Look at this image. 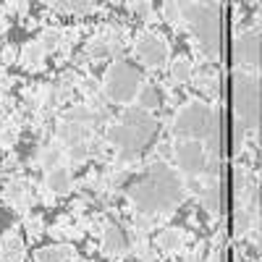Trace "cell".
<instances>
[{
	"label": "cell",
	"instance_id": "obj_26",
	"mask_svg": "<svg viewBox=\"0 0 262 262\" xmlns=\"http://www.w3.org/2000/svg\"><path fill=\"white\" fill-rule=\"evenodd\" d=\"M249 226H252V212H247V210H238V212H236V223H233L236 233L242 236V233H244Z\"/></svg>",
	"mask_w": 262,
	"mask_h": 262
},
{
	"label": "cell",
	"instance_id": "obj_8",
	"mask_svg": "<svg viewBox=\"0 0 262 262\" xmlns=\"http://www.w3.org/2000/svg\"><path fill=\"white\" fill-rule=\"evenodd\" d=\"M134 53H137V58L147 66V69H160V66L165 63V58H168L165 42L160 37H155V34H147V32L137 39Z\"/></svg>",
	"mask_w": 262,
	"mask_h": 262
},
{
	"label": "cell",
	"instance_id": "obj_7",
	"mask_svg": "<svg viewBox=\"0 0 262 262\" xmlns=\"http://www.w3.org/2000/svg\"><path fill=\"white\" fill-rule=\"evenodd\" d=\"M128 196H131V202H134V207H137V210H142V212H147V215H155V212H170V210H168V205H165V200L160 196V191H158L155 186H152V181H149V179L139 181L137 186H131Z\"/></svg>",
	"mask_w": 262,
	"mask_h": 262
},
{
	"label": "cell",
	"instance_id": "obj_29",
	"mask_svg": "<svg viewBox=\"0 0 262 262\" xmlns=\"http://www.w3.org/2000/svg\"><path fill=\"white\" fill-rule=\"evenodd\" d=\"M184 262H200V254L191 252V254H186V259H184Z\"/></svg>",
	"mask_w": 262,
	"mask_h": 262
},
{
	"label": "cell",
	"instance_id": "obj_24",
	"mask_svg": "<svg viewBox=\"0 0 262 262\" xmlns=\"http://www.w3.org/2000/svg\"><path fill=\"white\" fill-rule=\"evenodd\" d=\"M16 134H18V126L16 123H8V126H3L0 128V147H11L13 142H16Z\"/></svg>",
	"mask_w": 262,
	"mask_h": 262
},
{
	"label": "cell",
	"instance_id": "obj_30",
	"mask_svg": "<svg viewBox=\"0 0 262 262\" xmlns=\"http://www.w3.org/2000/svg\"><path fill=\"white\" fill-rule=\"evenodd\" d=\"M0 29H3V24H0Z\"/></svg>",
	"mask_w": 262,
	"mask_h": 262
},
{
	"label": "cell",
	"instance_id": "obj_20",
	"mask_svg": "<svg viewBox=\"0 0 262 262\" xmlns=\"http://www.w3.org/2000/svg\"><path fill=\"white\" fill-rule=\"evenodd\" d=\"M42 48L37 45V42H29V45L21 50V63L29 66V69H37V66H42Z\"/></svg>",
	"mask_w": 262,
	"mask_h": 262
},
{
	"label": "cell",
	"instance_id": "obj_19",
	"mask_svg": "<svg viewBox=\"0 0 262 262\" xmlns=\"http://www.w3.org/2000/svg\"><path fill=\"white\" fill-rule=\"evenodd\" d=\"M181 238H184V233H181L179 228H168V231H163V233L158 236V247H160L163 252H176V249L181 247Z\"/></svg>",
	"mask_w": 262,
	"mask_h": 262
},
{
	"label": "cell",
	"instance_id": "obj_9",
	"mask_svg": "<svg viewBox=\"0 0 262 262\" xmlns=\"http://www.w3.org/2000/svg\"><path fill=\"white\" fill-rule=\"evenodd\" d=\"M233 60L244 66L247 71H257L259 66V34L257 32H244L233 42Z\"/></svg>",
	"mask_w": 262,
	"mask_h": 262
},
{
	"label": "cell",
	"instance_id": "obj_21",
	"mask_svg": "<svg viewBox=\"0 0 262 262\" xmlns=\"http://www.w3.org/2000/svg\"><path fill=\"white\" fill-rule=\"evenodd\" d=\"M170 76H173V81H189L191 79V60L189 58H176L170 63Z\"/></svg>",
	"mask_w": 262,
	"mask_h": 262
},
{
	"label": "cell",
	"instance_id": "obj_18",
	"mask_svg": "<svg viewBox=\"0 0 262 262\" xmlns=\"http://www.w3.org/2000/svg\"><path fill=\"white\" fill-rule=\"evenodd\" d=\"M34 42L42 48V53H53V50H58V48H60L63 34H60V29H45V32H42Z\"/></svg>",
	"mask_w": 262,
	"mask_h": 262
},
{
	"label": "cell",
	"instance_id": "obj_27",
	"mask_svg": "<svg viewBox=\"0 0 262 262\" xmlns=\"http://www.w3.org/2000/svg\"><path fill=\"white\" fill-rule=\"evenodd\" d=\"M163 16H165L168 21H179V18H181V6H179V3H165V6H163Z\"/></svg>",
	"mask_w": 262,
	"mask_h": 262
},
{
	"label": "cell",
	"instance_id": "obj_22",
	"mask_svg": "<svg viewBox=\"0 0 262 262\" xmlns=\"http://www.w3.org/2000/svg\"><path fill=\"white\" fill-rule=\"evenodd\" d=\"M58 158H60V149L58 147H45V149L39 152V163H42V168H48V170L58 168Z\"/></svg>",
	"mask_w": 262,
	"mask_h": 262
},
{
	"label": "cell",
	"instance_id": "obj_23",
	"mask_svg": "<svg viewBox=\"0 0 262 262\" xmlns=\"http://www.w3.org/2000/svg\"><path fill=\"white\" fill-rule=\"evenodd\" d=\"M66 121L84 126V123H90V121H92V116H90V111H86V107H74V111L66 113Z\"/></svg>",
	"mask_w": 262,
	"mask_h": 262
},
{
	"label": "cell",
	"instance_id": "obj_6",
	"mask_svg": "<svg viewBox=\"0 0 262 262\" xmlns=\"http://www.w3.org/2000/svg\"><path fill=\"white\" fill-rule=\"evenodd\" d=\"M176 163L189 179H196L207 168V155L200 139H179L176 142Z\"/></svg>",
	"mask_w": 262,
	"mask_h": 262
},
{
	"label": "cell",
	"instance_id": "obj_15",
	"mask_svg": "<svg viewBox=\"0 0 262 262\" xmlns=\"http://www.w3.org/2000/svg\"><path fill=\"white\" fill-rule=\"evenodd\" d=\"M6 202L11 205V207H16L18 212H27V205H29V194H27V186H24V181H11L8 186H6Z\"/></svg>",
	"mask_w": 262,
	"mask_h": 262
},
{
	"label": "cell",
	"instance_id": "obj_25",
	"mask_svg": "<svg viewBox=\"0 0 262 262\" xmlns=\"http://www.w3.org/2000/svg\"><path fill=\"white\" fill-rule=\"evenodd\" d=\"M60 11H69V13H90L95 8V3H53Z\"/></svg>",
	"mask_w": 262,
	"mask_h": 262
},
{
	"label": "cell",
	"instance_id": "obj_1",
	"mask_svg": "<svg viewBox=\"0 0 262 262\" xmlns=\"http://www.w3.org/2000/svg\"><path fill=\"white\" fill-rule=\"evenodd\" d=\"M233 113H236V147L257 126L259 113V76L254 71H236L233 76Z\"/></svg>",
	"mask_w": 262,
	"mask_h": 262
},
{
	"label": "cell",
	"instance_id": "obj_28",
	"mask_svg": "<svg viewBox=\"0 0 262 262\" xmlns=\"http://www.w3.org/2000/svg\"><path fill=\"white\" fill-rule=\"evenodd\" d=\"M69 155H71V160H84V158H86V144L81 142V144L69 147Z\"/></svg>",
	"mask_w": 262,
	"mask_h": 262
},
{
	"label": "cell",
	"instance_id": "obj_16",
	"mask_svg": "<svg viewBox=\"0 0 262 262\" xmlns=\"http://www.w3.org/2000/svg\"><path fill=\"white\" fill-rule=\"evenodd\" d=\"M58 134H60V139H63V144H66V147H74V144H81V142L86 139V128H84V126H79V123H69V121H63V123H60V128H58Z\"/></svg>",
	"mask_w": 262,
	"mask_h": 262
},
{
	"label": "cell",
	"instance_id": "obj_10",
	"mask_svg": "<svg viewBox=\"0 0 262 262\" xmlns=\"http://www.w3.org/2000/svg\"><path fill=\"white\" fill-rule=\"evenodd\" d=\"M107 139H111L123 155H137V152H142V147L147 144V139L144 137H139L134 128H128V126H123L121 121L118 123H113L111 128H107Z\"/></svg>",
	"mask_w": 262,
	"mask_h": 262
},
{
	"label": "cell",
	"instance_id": "obj_12",
	"mask_svg": "<svg viewBox=\"0 0 262 262\" xmlns=\"http://www.w3.org/2000/svg\"><path fill=\"white\" fill-rule=\"evenodd\" d=\"M126 249H128V244H126L123 231L118 226H107L102 231V252L111 254V257H121Z\"/></svg>",
	"mask_w": 262,
	"mask_h": 262
},
{
	"label": "cell",
	"instance_id": "obj_17",
	"mask_svg": "<svg viewBox=\"0 0 262 262\" xmlns=\"http://www.w3.org/2000/svg\"><path fill=\"white\" fill-rule=\"evenodd\" d=\"M134 100L139 102V107H142V111H147V113L155 111V107H160V95H158V90L152 84H142Z\"/></svg>",
	"mask_w": 262,
	"mask_h": 262
},
{
	"label": "cell",
	"instance_id": "obj_2",
	"mask_svg": "<svg viewBox=\"0 0 262 262\" xmlns=\"http://www.w3.org/2000/svg\"><path fill=\"white\" fill-rule=\"evenodd\" d=\"M176 134L181 139H215L217 137V118L210 107L200 100H189L181 111L176 113Z\"/></svg>",
	"mask_w": 262,
	"mask_h": 262
},
{
	"label": "cell",
	"instance_id": "obj_14",
	"mask_svg": "<svg viewBox=\"0 0 262 262\" xmlns=\"http://www.w3.org/2000/svg\"><path fill=\"white\" fill-rule=\"evenodd\" d=\"M71 170L66 168V165H58V168H53V170H48V189L53 191V194H58V196H63V194H69L71 191Z\"/></svg>",
	"mask_w": 262,
	"mask_h": 262
},
{
	"label": "cell",
	"instance_id": "obj_13",
	"mask_svg": "<svg viewBox=\"0 0 262 262\" xmlns=\"http://www.w3.org/2000/svg\"><path fill=\"white\" fill-rule=\"evenodd\" d=\"M66 259H76V249L71 244H55V247L34 249V262H66Z\"/></svg>",
	"mask_w": 262,
	"mask_h": 262
},
{
	"label": "cell",
	"instance_id": "obj_11",
	"mask_svg": "<svg viewBox=\"0 0 262 262\" xmlns=\"http://www.w3.org/2000/svg\"><path fill=\"white\" fill-rule=\"evenodd\" d=\"M121 123L123 126H128V128H134L139 137H144V139H149L152 134H155V118H152L147 111H142V107H131V111H126L123 116H121Z\"/></svg>",
	"mask_w": 262,
	"mask_h": 262
},
{
	"label": "cell",
	"instance_id": "obj_4",
	"mask_svg": "<svg viewBox=\"0 0 262 262\" xmlns=\"http://www.w3.org/2000/svg\"><path fill=\"white\" fill-rule=\"evenodd\" d=\"M139 86H142L139 74L123 60H116L111 69H107V74H105V95L111 97L113 102H118V105H128L131 100L137 97Z\"/></svg>",
	"mask_w": 262,
	"mask_h": 262
},
{
	"label": "cell",
	"instance_id": "obj_5",
	"mask_svg": "<svg viewBox=\"0 0 262 262\" xmlns=\"http://www.w3.org/2000/svg\"><path fill=\"white\" fill-rule=\"evenodd\" d=\"M147 179L152 181V186L160 191V196L165 200L168 210H173L176 205L184 202V196H186V184H184V179H181L168 163H152Z\"/></svg>",
	"mask_w": 262,
	"mask_h": 262
},
{
	"label": "cell",
	"instance_id": "obj_3",
	"mask_svg": "<svg viewBox=\"0 0 262 262\" xmlns=\"http://www.w3.org/2000/svg\"><path fill=\"white\" fill-rule=\"evenodd\" d=\"M181 16L189 21V27L196 32L202 48L210 55H217V37H221V27H217V6L215 3H179Z\"/></svg>",
	"mask_w": 262,
	"mask_h": 262
}]
</instances>
